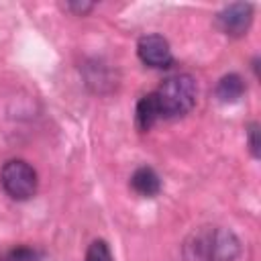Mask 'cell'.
<instances>
[{"label":"cell","instance_id":"3957f363","mask_svg":"<svg viewBox=\"0 0 261 261\" xmlns=\"http://www.w3.org/2000/svg\"><path fill=\"white\" fill-rule=\"evenodd\" d=\"M0 184L12 200H29L37 192V171L22 159H10L2 165Z\"/></svg>","mask_w":261,"mask_h":261},{"label":"cell","instance_id":"30bf717a","mask_svg":"<svg viewBox=\"0 0 261 261\" xmlns=\"http://www.w3.org/2000/svg\"><path fill=\"white\" fill-rule=\"evenodd\" d=\"M0 261H39L37 253L29 247H18V249H12L8 253H4L0 257Z\"/></svg>","mask_w":261,"mask_h":261},{"label":"cell","instance_id":"7c38bea8","mask_svg":"<svg viewBox=\"0 0 261 261\" xmlns=\"http://www.w3.org/2000/svg\"><path fill=\"white\" fill-rule=\"evenodd\" d=\"M71 10H75L77 14H86L88 10H92V4H88V2H71V4H67Z\"/></svg>","mask_w":261,"mask_h":261},{"label":"cell","instance_id":"8992f818","mask_svg":"<svg viewBox=\"0 0 261 261\" xmlns=\"http://www.w3.org/2000/svg\"><path fill=\"white\" fill-rule=\"evenodd\" d=\"M135 118H137V128L143 130V133L149 130L159 118H163L155 92L143 96V98L137 102V114H135Z\"/></svg>","mask_w":261,"mask_h":261},{"label":"cell","instance_id":"9c48e42d","mask_svg":"<svg viewBox=\"0 0 261 261\" xmlns=\"http://www.w3.org/2000/svg\"><path fill=\"white\" fill-rule=\"evenodd\" d=\"M86 261H112V253H110L106 241H102V239L92 241L86 251Z\"/></svg>","mask_w":261,"mask_h":261},{"label":"cell","instance_id":"8fae6325","mask_svg":"<svg viewBox=\"0 0 261 261\" xmlns=\"http://www.w3.org/2000/svg\"><path fill=\"white\" fill-rule=\"evenodd\" d=\"M247 135H249V147H251V153H253L255 157H259V137H257V135H259V124H257V122H251Z\"/></svg>","mask_w":261,"mask_h":261},{"label":"cell","instance_id":"52a82bcc","mask_svg":"<svg viewBox=\"0 0 261 261\" xmlns=\"http://www.w3.org/2000/svg\"><path fill=\"white\" fill-rule=\"evenodd\" d=\"M130 186L137 194H141L145 198H153L161 190V179L151 167H139L130 177Z\"/></svg>","mask_w":261,"mask_h":261},{"label":"cell","instance_id":"6da1fadb","mask_svg":"<svg viewBox=\"0 0 261 261\" xmlns=\"http://www.w3.org/2000/svg\"><path fill=\"white\" fill-rule=\"evenodd\" d=\"M241 253V243L232 230L204 226L194 230L184 243L186 261H234Z\"/></svg>","mask_w":261,"mask_h":261},{"label":"cell","instance_id":"5b68a950","mask_svg":"<svg viewBox=\"0 0 261 261\" xmlns=\"http://www.w3.org/2000/svg\"><path fill=\"white\" fill-rule=\"evenodd\" d=\"M139 59L149 67H169L173 61L169 43L161 35H145L137 43Z\"/></svg>","mask_w":261,"mask_h":261},{"label":"cell","instance_id":"7a4b0ae2","mask_svg":"<svg viewBox=\"0 0 261 261\" xmlns=\"http://www.w3.org/2000/svg\"><path fill=\"white\" fill-rule=\"evenodd\" d=\"M155 96H157V102L161 108V116H165V118L184 116L196 104V96H198L196 80L188 73L169 75L157 88Z\"/></svg>","mask_w":261,"mask_h":261},{"label":"cell","instance_id":"ba28073f","mask_svg":"<svg viewBox=\"0 0 261 261\" xmlns=\"http://www.w3.org/2000/svg\"><path fill=\"white\" fill-rule=\"evenodd\" d=\"M245 92V84L241 80V75L237 73H228V75H222L220 82L216 84V98L224 104H232L237 102Z\"/></svg>","mask_w":261,"mask_h":261},{"label":"cell","instance_id":"277c9868","mask_svg":"<svg viewBox=\"0 0 261 261\" xmlns=\"http://www.w3.org/2000/svg\"><path fill=\"white\" fill-rule=\"evenodd\" d=\"M253 20V6L245 2H234L222 8L216 16V24L224 35L230 37H243Z\"/></svg>","mask_w":261,"mask_h":261}]
</instances>
